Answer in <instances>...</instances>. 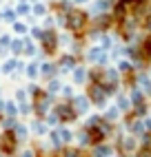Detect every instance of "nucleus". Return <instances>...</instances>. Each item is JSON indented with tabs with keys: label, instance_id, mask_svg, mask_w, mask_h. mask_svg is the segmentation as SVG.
Here are the masks:
<instances>
[{
	"label": "nucleus",
	"instance_id": "f257e3e1",
	"mask_svg": "<svg viewBox=\"0 0 151 157\" xmlns=\"http://www.w3.org/2000/svg\"><path fill=\"white\" fill-rule=\"evenodd\" d=\"M89 22H91L89 13L84 11V9H78V7H73L71 11L64 16V29H67L73 38H84V31L89 29Z\"/></svg>",
	"mask_w": 151,
	"mask_h": 157
},
{
	"label": "nucleus",
	"instance_id": "f03ea898",
	"mask_svg": "<svg viewBox=\"0 0 151 157\" xmlns=\"http://www.w3.org/2000/svg\"><path fill=\"white\" fill-rule=\"evenodd\" d=\"M31 109H34V115H36V117L45 120L47 115L51 113V109H53V95H49V93L42 89L36 98H31Z\"/></svg>",
	"mask_w": 151,
	"mask_h": 157
},
{
	"label": "nucleus",
	"instance_id": "7ed1b4c3",
	"mask_svg": "<svg viewBox=\"0 0 151 157\" xmlns=\"http://www.w3.org/2000/svg\"><path fill=\"white\" fill-rule=\"evenodd\" d=\"M51 111L60 117V122L64 124V126H69V124H76V122H78V113L73 111L71 100H60V102H56Z\"/></svg>",
	"mask_w": 151,
	"mask_h": 157
},
{
	"label": "nucleus",
	"instance_id": "20e7f679",
	"mask_svg": "<svg viewBox=\"0 0 151 157\" xmlns=\"http://www.w3.org/2000/svg\"><path fill=\"white\" fill-rule=\"evenodd\" d=\"M20 148V142L14 131H2L0 133V155L2 157H16Z\"/></svg>",
	"mask_w": 151,
	"mask_h": 157
},
{
	"label": "nucleus",
	"instance_id": "39448f33",
	"mask_svg": "<svg viewBox=\"0 0 151 157\" xmlns=\"http://www.w3.org/2000/svg\"><path fill=\"white\" fill-rule=\"evenodd\" d=\"M82 60L91 62V64H96V67H109L111 56H109V51H104V49H100L98 44H93V47H87V49H84Z\"/></svg>",
	"mask_w": 151,
	"mask_h": 157
},
{
	"label": "nucleus",
	"instance_id": "423d86ee",
	"mask_svg": "<svg viewBox=\"0 0 151 157\" xmlns=\"http://www.w3.org/2000/svg\"><path fill=\"white\" fill-rule=\"evenodd\" d=\"M84 95L89 98V102H91V106H96V109H107L109 106V98H107V93H104V89H102V84H87V89H84Z\"/></svg>",
	"mask_w": 151,
	"mask_h": 157
},
{
	"label": "nucleus",
	"instance_id": "0eeeda50",
	"mask_svg": "<svg viewBox=\"0 0 151 157\" xmlns=\"http://www.w3.org/2000/svg\"><path fill=\"white\" fill-rule=\"evenodd\" d=\"M58 49H60V44H58V31L56 29H45L42 40H40V51L45 56H56Z\"/></svg>",
	"mask_w": 151,
	"mask_h": 157
},
{
	"label": "nucleus",
	"instance_id": "6e6552de",
	"mask_svg": "<svg viewBox=\"0 0 151 157\" xmlns=\"http://www.w3.org/2000/svg\"><path fill=\"white\" fill-rule=\"evenodd\" d=\"M111 144H113L116 153H120V155H133L138 151V137H133V135H129V133L122 135V137H118Z\"/></svg>",
	"mask_w": 151,
	"mask_h": 157
},
{
	"label": "nucleus",
	"instance_id": "1a4fd4ad",
	"mask_svg": "<svg viewBox=\"0 0 151 157\" xmlns=\"http://www.w3.org/2000/svg\"><path fill=\"white\" fill-rule=\"evenodd\" d=\"M78 64H80V58H76V56H71V53H62V56H58V60H56L58 75H67V73H71Z\"/></svg>",
	"mask_w": 151,
	"mask_h": 157
},
{
	"label": "nucleus",
	"instance_id": "9d476101",
	"mask_svg": "<svg viewBox=\"0 0 151 157\" xmlns=\"http://www.w3.org/2000/svg\"><path fill=\"white\" fill-rule=\"evenodd\" d=\"M113 5H116V0H93L87 13H89V18H96L100 13H111Z\"/></svg>",
	"mask_w": 151,
	"mask_h": 157
},
{
	"label": "nucleus",
	"instance_id": "9b49d317",
	"mask_svg": "<svg viewBox=\"0 0 151 157\" xmlns=\"http://www.w3.org/2000/svg\"><path fill=\"white\" fill-rule=\"evenodd\" d=\"M71 106H73V111L78 115H87L89 109H91V102H89V98L84 95V93H76L71 98Z\"/></svg>",
	"mask_w": 151,
	"mask_h": 157
},
{
	"label": "nucleus",
	"instance_id": "f8f14e48",
	"mask_svg": "<svg viewBox=\"0 0 151 157\" xmlns=\"http://www.w3.org/2000/svg\"><path fill=\"white\" fill-rule=\"evenodd\" d=\"M71 82H73V86H87V82H89V69L84 64H78L71 71Z\"/></svg>",
	"mask_w": 151,
	"mask_h": 157
},
{
	"label": "nucleus",
	"instance_id": "ddd939ff",
	"mask_svg": "<svg viewBox=\"0 0 151 157\" xmlns=\"http://www.w3.org/2000/svg\"><path fill=\"white\" fill-rule=\"evenodd\" d=\"M116 155V148L111 142H102V144H96L91 146V153L87 157H113Z\"/></svg>",
	"mask_w": 151,
	"mask_h": 157
},
{
	"label": "nucleus",
	"instance_id": "4468645a",
	"mask_svg": "<svg viewBox=\"0 0 151 157\" xmlns=\"http://www.w3.org/2000/svg\"><path fill=\"white\" fill-rule=\"evenodd\" d=\"M120 82H122V75L118 73L116 67H104V71H102V82H100V84H116V86H120Z\"/></svg>",
	"mask_w": 151,
	"mask_h": 157
},
{
	"label": "nucleus",
	"instance_id": "2eb2a0df",
	"mask_svg": "<svg viewBox=\"0 0 151 157\" xmlns=\"http://www.w3.org/2000/svg\"><path fill=\"white\" fill-rule=\"evenodd\" d=\"M29 133H34L36 137H47V133H49V126L45 124V120H40V117H36V120H31L29 122Z\"/></svg>",
	"mask_w": 151,
	"mask_h": 157
},
{
	"label": "nucleus",
	"instance_id": "dca6fc26",
	"mask_svg": "<svg viewBox=\"0 0 151 157\" xmlns=\"http://www.w3.org/2000/svg\"><path fill=\"white\" fill-rule=\"evenodd\" d=\"M104 113H102V120L104 122H111V124H118L120 122V117H122V113L116 109V104H109L107 109H102Z\"/></svg>",
	"mask_w": 151,
	"mask_h": 157
},
{
	"label": "nucleus",
	"instance_id": "f3484780",
	"mask_svg": "<svg viewBox=\"0 0 151 157\" xmlns=\"http://www.w3.org/2000/svg\"><path fill=\"white\" fill-rule=\"evenodd\" d=\"M56 75H58L56 62H40V78L51 80V78H56Z\"/></svg>",
	"mask_w": 151,
	"mask_h": 157
},
{
	"label": "nucleus",
	"instance_id": "a211bd4d",
	"mask_svg": "<svg viewBox=\"0 0 151 157\" xmlns=\"http://www.w3.org/2000/svg\"><path fill=\"white\" fill-rule=\"evenodd\" d=\"M118 73H120L122 78H131L133 73H136V67H133V62L131 60H127V58H122L120 62H118Z\"/></svg>",
	"mask_w": 151,
	"mask_h": 157
},
{
	"label": "nucleus",
	"instance_id": "6ab92c4d",
	"mask_svg": "<svg viewBox=\"0 0 151 157\" xmlns=\"http://www.w3.org/2000/svg\"><path fill=\"white\" fill-rule=\"evenodd\" d=\"M51 5H53V11H56L58 16H67L71 9L76 7L71 0H56V2H51Z\"/></svg>",
	"mask_w": 151,
	"mask_h": 157
},
{
	"label": "nucleus",
	"instance_id": "aec40b11",
	"mask_svg": "<svg viewBox=\"0 0 151 157\" xmlns=\"http://www.w3.org/2000/svg\"><path fill=\"white\" fill-rule=\"evenodd\" d=\"M116 109L120 111L122 115L131 113V102H129V98L124 95V93H118V95H116Z\"/></svg>",
	"mask_w": 151,
	"mask_h": 157
},
{
	"label": "nucleus",
	"instance_id": "412c9836",
	"mask_svg": "<svg viewBox=\"0 0 151 157\" xmlns=\"http://www.w3.org/2000/svg\"><path fill=\"white\" fill-rule=\"evenodd\" d=\"M98 47L100 49H104V51H111L113 47H116V36H111L109 31H104V33H100V38H98Z\"/></svg>",
	"mask_w": 151,
	"mask_h": 157
},
{
	"label": "nucleus",
	"instance_id": "4be33fe9",
	"mask_svg": "<svg viewBox=\"0 0 151 157\" xmlns=\"http://www.w3.org/2000/svg\"><path fill=\"white\" fill-rule=\"evenodd\" d=\"M127 98H129V102H131V106H133V104H142V102H147V95H145V93L140 91L138 86H131V89H129Z\"/></svg>",
	"mask_w": 151,
	"mask_h": 157
},
{
	"label": "nucleus",
	"instance_id": "5701e85b",
	"mask_svg": "<svg viewBox=\"0 0 151 157\" xmlns=\"http://www.w3.org/2000/svg\"><path fill=\"white\" fill-rule=\"evenodd\" d=\"M14 133H16V137H18V142H20V144L29 142V126H27V124H22V122H16Z\"/></svg>",
	"mask_w": 151,
	"mask_h": 157
},
{
	"label": "nucleus",
	"instance_id": "b1692460",
	"mask_svg": "<svg viewBox=\"0 0 151 157\" xmlns=\"http://www.w3.org/2000/svg\"><path fill=\"white\" fill-rule=\"evenodd\" d=\"M60 131V140H62V146H73V140H76V133L69 128V126H64V124H62V126L58 128Z\"/></svg>",
	"mask_w": 151,
	"mask_h": 157
},
{
	"label": "nucleus",
	"instance_id": "393cba45",
	"mask_svg": "<svg viewBox=\"0 0 151 157\" xmlns=\"http://www.w3.org/2000/svg\"><path fill=\"white\" fill-rule=\"evenodd\" d=\"M25 75L31 80V82H36L38 78H40V62H29V64L25 67Z\"/></svg>",
	"mask_w": 151,
	"mask_h": 157
},
{
	"label": "nucleus",
	"instance_id": "a878e982",
	"mask_svg": "<svg viewBox=\"0 0 151 157\" xmlns=\"http://www.w3.org/2000/svg\"><path fill=\"white\" fill-rule=\"evenodd\" d=\"M2 115H7V117H18V102L16 100H5L2 102Z\"/></svg>",
	"mask_w": 151,
	"mask_h": 157
},
{
	"label": "nucleus",
	"instance_id": "bb28decb",
	"mask_svg": "<svg viewBox=\"0 0 151 157\" xmlns=\"http://www.w3.org/2000/svg\"><path fill=\"white\" fill-rule=\"evenodd\" d=\"M131 115L136 120H142L149 115V102H142V104H133L131 106Z\"/></svg>",
	"mask_w": 151,
	"mask_h": 157
},
{
	"label": "nucleus",
	"instance_id": "cd10ccee",
	"mask_svg": "<svg viewBox=\"0 0 151 157\" xmlns=\"http://www.w3.org/2000/svg\"><path fill=\"white\" fill-rule=\"evenodd\" d=\"M9 53H11L14 58H18V56L25 53V42H22V38H14V40H11V44H9Z\"/></svg>",
	"mask_w": 151,
	"mask_h": 157
},
{
	"label": "nucleus",
	"instance_id": "c85d7f7f",
	"mask_svg": "<svg viewBox=\"0 0 151 157\" xmlns=\"http://www.w3.org/2000/svg\"><path fill=\"white\" fill-rule=\"evenodd\" d=\"M60 89H62V82H60V78L56 75V78H51V80H47V93H49V95H53V98H56L58 95V93H60Z\"/></svg>",
	"mask_w": 151,
	"mask_h": 157
},
{
	"label": "nucleus",
	"instance_id": "c756f323",
	"mask_svg": "<svg viewBox=\"0 0 151 157\" xmlns=\"http://www.w3.org/2000/svg\"><path fill=\"white\" fill-rule=\"evenodd\" d=\"M31 16L34 18H45V16H49V7L38 0L36 5H31Z\"/></svg>",
	"mask_w": 151,
	"mask_h": 157
},
{
	"label": "nucleus",
	"instance_id": "7c9ffc66",
	"mask_svg": "<svg viewBox=\"0 0 151 157\" xmlns=\"http://www.w3.org/2000/svg\"><path fill=\"white\" fill-rule=\"evenodd\" d=\"M102 71H104V67H91L89 69V82H91V84H100V82H102ZM89 82H87V84H89Z\"/></svg>",
	"mask_w": 151,
	"mask_h": 157
},
{
	"label": "nucleus",
	"instance_id": "2f4dec72",
	"mask_svg": "<svg viewBox=\"0 0 151 157\" xmlns=\"http://www.w3.org/2000/svg\"><path fill=\"white\" fill-rule=\"evenodd\" d=\"M18 20V16H16V11L11 7H5L2 11H0V22H7V25H14Z\"/></svg>",
	"mask_w": 151,
	"mask_h": 157
},
{
	"label": "nucleus",
	"instance_id": "473e14b6",
	"mask_svg": "<svg viewBox=\"0 0 151 157\" xmlns=\"http://www.w3.org/2000/svg\"><path fill=\"white\" fill-rule=\"evenodd\" d=\"M76 142H78V148H91V142H89V131L87 128H80L78 135H76Z\"/></svg>",
	"mask_w": 151,
	"mask_h": 157
},
{
	"label": "nucleus",
	"instance_id": "72a5a7b5",
	"mask_svg": "<svg viewBox=\"0 0 151 157\" xmlns=\"http://www.w3.org/2000/svg\"><path fill=\"white\" fill-rule=\"evenodd\" d=\"M16 62H18V58H7L2 62V67H0V73H2V75H11L16 71Z\"/></svg>",
	"mask_w": 151,
	"mask_h": 157
},
{
	"label": "nucleus",
	"instance_id": "f704fd0d",
	"mask_svg": "<svg viewBox=\"0 0 151 157\" xmlns=\"http://www.w3.org/2000/svg\"><path fill=\"white\" fill-rule=\"evenodd\" d=\"M100 122H102V115H87V117H84V124H82V128H96V126H100Z\"/></svg>",
	"mask_w": 151,
	"mask_h": 157
},
{
	"label": "nucleus",
	"instance_id": "c9c22d12",
	"mask_svg": "<svg viewBox=\"0 0 151 157\" xmlns=\"http://www.w3.org/2000/svg\"><path fill=\"white\" fill-rule=\"evenodd\" d=\"M11 29H14V33H18V38H25L29 33V25L22 22V20H16V22L11 25Z\"/></svg>",
	"mask_w": 151,
	"mask_h": 157
},
{
	"label": "nucleus",
	"instance_id": "e433bc0d",
	"mask_svg": "<svg viewBox=\"0 0 151 157\" xmlns=\"http://www.w3.org/2000/svg\"><path fill=\"white\" fill-rule=\"evenodd\" d=\"M14 11H16L18 18H27V16H31V5L29 2H18Z\"/></svg>",
	"mask_w": 151,
	"mask_h": 157
},
{
	"label": "nucleus",
	"instance_id": "4c0bfd02",
	"mask_svg": "<svg viewBox=\"0 0 151 157\" xmlns=\"http://www.w3.org/2000/svg\"><path fill=\"white\" fill-rule=\"evenodd\" d=\"M29 115H34L31 100H29V102H20V104H18V117H29Z\"/></svg>",
	"mask_w": 151,
	"mask_h": 157
},
{
	"label": "nucleus",
	"instance_id": "58836bf2",
	"mask_svg": "<svg viewBox=\"0 0 151 157\" xmlns=\"http://www.w3.org/2000/svg\"><path fill=\"white\" fill-rule=\"evenodd\" d=\"M45 124L49 126V131H51V128H58V126H62V122H60V117H58V115L53 113V111H51V113L47 115V117H45Z\"/></svg>",
	"mask_w": 151,
	"mask_h": 157
},
{
	"label": "nucleus",
	"instance_id": "ea45409f",
	"mask_svg": "<svg viewBox=\"0 0 151 157\" xmlns=\"http://www.w3.org/2000/svg\"><path fill=\"white\" fill-rule=\"evenodd\" d=\"M18 117H7V115H2V120H0V126H2V131H14Z\"/></svg>",
	"mask_w": 151,
	"mask_h": 157
},
{
	"label": "nucleus",
	"instance_id": "a19ab883",
	"mask_svg": "<svg viewBox=\"0 0 151 157\" xmlns=\"http://www.w3.org/2000/svg\"><path fill=\"white\" fill-rule=\"evenodd\" d=\"M60 95H62V100H71V98L76 95V86H73V84H62Z\"/></svg>",
	"mask_w": 151,
	"mask_h": 157
},
{
	"label": "nucleus",
	"instance_id": "79ce46f5",
	"mask_svg": "<svg viewBox=\"0 0 151 157\" xmlns=\"http://www.w3.org/2000/svg\"><path fill=\"white\" fill-rule=\"evenodd\" d=\"M42 33H45V29H42V27H36V25L29 27V38H31V40H38V42H40V40H42Z\"/></svg>",
	"mask_w": 151,
	"mask_h": 157
},
{
	"label": "nucleus",
	"instance_id": "37998d69",
	"mask_svg": "<svg viewBox=\"0 0 151 157\" xmlns=\"http://www.w3.org/2000/svg\"><path fill=\"white\" fill-rule=\"evenodd\" d=\"M14 100L20 104V102H29V95H27V91H25V86H18L16 91H14Z\"/></svg>",
	"mask_w": 151,
	"mask_h": 157
},
{
	"label": "nucleus",
	"instance_id": "c03bdc74",
	"mask_svg": "<svg viewBox=\"0 0 151 157\" xmlns=\"http://www.w3.org/2000/svg\"><path fill=\"white\" fill-rule=\"evenodd\" d=\"M138 148H151V133H142L138 137Z\"/></svg>",
	"mask_w": 151,
	"mask_h": 157
},
{
	"label": "nucleus",
	"instance_id": "a18cd8bd",
	"mask_svg": "<svg viewBox=\"0 0 151 157\" xmlns=\"http://www.w3.org/2000/svg\"><path fill=\"white\" fill-rule=\"evenodd\" d=\"M25 91H27V95H29V100H31V98H36L38 93L42 91V86H38L36 82H29V84L25 86Z\"/></svg>",
	"mask_w": 151,
	"mask_h": 157
},
{
	"label": "nucleus",
	"instance_id": "49530a36",
	"mask_svg": "<svg viewBox=\"0 0 151 157\" xmlns=\"http://www.w3.org/2000/svg\"><path fill=\"white\" fill-rule=\"evenodd\" d=\"M73 42V36L69 33V31H64V33H58V44H64V47H69Z\"/></svg>",
	"mask_w": 151,
	"mask_h": 157
},
{
	"label": "nucleus",
	"instance_id": "de8ad7c7",
	"mask_svg": "<svg viewBox=\"0 0 151 157\" xmlns=\"http://www.w3.org/2000/svg\"><path fill=\"white\" fill-rule=\"evenodd\" d=\"M42 29H56V18L53 16H45V27Z\"/></svg>",
	"mask_w": 151,
	"mask_h": 157
},
{
	"label": "nucleus",
	"instance_id": "09e8293b",
	"mask_svg": "<svg viewBox=\"0 0 151 157\" xmlns=\"http://www.w3.org/2000/svg\"><path fill=\"white\" fill-rule=\"evenodd\" d=\"M11 36H9V33H0V47H9V44H11Z\"/></svg>",
	"mask_w": 151,
	"mask_h": 157
},
{
	"label": "nucleus",
	"instance_id": "8fccbe9b",
	"mask_svg": "<svg viewBox=\"0 0 151 157\" xmlns=\"http://www.w3.org/2000/svg\"><path fill=\"white\" fill-rule=\"evenodd\" d=\"M16 157H38V153H36L34 148H22V151H20V155H16Z\"/></svg>",
	"mask_w": 151,
	"mask_h": 157
},
{
	"label": "nucleus",
	"instance_id": "3c124183",
	"mask_svg": "<svg viewBox=\"0 0 151 157\" xmlns=\"http://www.w3.org/2000/svg\"><path fill=\"white\" fill-rule=\"evenodd\" d=\"M142 122H145V131L151 133V113L147 115V117H142Z\"/></svg>",
	"mask_w": 151,
	"mask_h": 157
},
{
	"label": "nucleus",
	"instance_id": "603ef678",
	"mask_svg": "<svg viewBox=\"0 0 151 157\" xmlns=\"http://www.w3.org/2000/svg\"><path fill=\"white\" fill-rule=\"evenodd\" d=\"M9 56V47H0V58H7Z\"/></svg>",
	"mask_w": 151,
	"mask_h": 157
},
{
	"label": "nucleus",
	"instance_id": "864d4df0",
	"mask_svg": "<svg viewBox=\"0 0 151 157\" xmlns=\"http://www.w3.org/2000/svg\"><path fill=\"white\" fill-rule=\"evenodd\" d=\"M71 2H73V5H87L89 0H71Z\"/></svg>",
	"mask_w": 151,
	"mask_h": 157
},
{
	"label": "nucleus",
	"instance_id": "5fc2aeb1",
	"mask_svg": "<svg viewBox=\"0 0 151 157\" xmlns=\"http://www.w3.org/2000/svg\"><path fill=\"white\" fill-rule=\"evenodd\" d=\"M145 71H147V75L151 78V62H149V64H147V69H145Z\"/></svg>",
	"mask_w": 151,
	"mask_h": 157
},
{
	"label": "nucleus",
	"instance_id": "6e6d98bb",
	"mask_svg": "<svg viewBox=\"0 0 151 157\" xmlns=\"http://www.w3.org/2000/svg\"><path fill=\"white\" fill-rule=\"evenodd\" d=\"M18 2H27V0H18Z\"/></svg>",
	"mask_w": 151,
	"mask_h": 157
},
{
	"label": "nucleus",
	"instance_id": "4d7b16f0",
	"mask_svg": "<svg viewBox=\"0 0 151 157\" xmlns=\"http://www.w3.org/2000/svg\"><path fill=\"white\" fill-rule=\"evenodd\" d=\"M0 95H2V89H0Z\"/></svg>",
	"mask_w": 151,
	"mask_h": 157
},
{
	"label": "nucleus",
	"instance_id": "13d9d810",
	"mask_svg": "<svg viewBox=\"0 0 151 157\" xmlns=\"http://www.w3.org/2000/svg\"><path fill=\"white\" fill-rule=\"evenodd\" d=\"M49 2H56V0H49Z\"/></svg>",
	"mask_w": 151,
	"mask_h": 157
},
{
	"label": "nucleus",
	"instance_id": "bf43d9fd",
	"mask_svg": "<svg viewBox=\"0 0 151 157\" xmlns=\"http://www.w3.org/2000/svg\"><path fill=\"white\" fill-rule=\"evenodd\" d=\"M0 2H2V0H0Z\"/></svg>",
	"mask_w": 151,
	"mask_h": 157
}]
</instances>
